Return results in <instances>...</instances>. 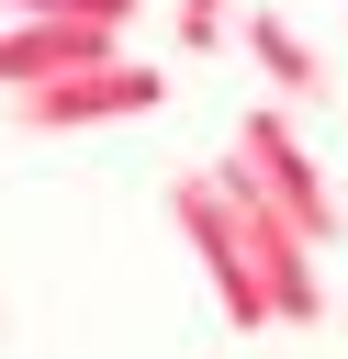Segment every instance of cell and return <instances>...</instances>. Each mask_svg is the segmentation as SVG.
Returning a JSON list of instances; mask_svg holds the SVG:
<instances>
[{
    "mask_svg": "<svg viewBox=\"0 0 348 359\" xmlns=\"http://www.w3.org/2000/svg\"><path fill=\"white\" fill-rule=\"evenodd\" d=\"M146 0H0V22H123L135 34Z\"/></svg>",
    "mask_w": 348,
    "mask_h": 359,
    "instance_id": "6",
    "label": "cell"
},
{
    "mask_svg": "<svg viewBox=\"0 0 348 359\" xmlns=\"http://www.w3.org/2000/svg\"><path fill=\"white\" fill-rule=\"evenodd\" d=\"M168 34H180V56H213V45L236 34V0H180V11H168Z\"/></svg>",
    "mask_w": 348,
    "mask_h": 359,
    "instance_id": "7",
    "label": "cell"
},
{
    "mask_svg": "<svg viewBox=\"0 0 348 359\" xmlns=\"http://www.w3.org/2000/svg\"><path fill=\"white\" fill-rule=\"evenodd\" d=\"M168 101V67H146L135 45L123 56H101V67H67V79H45V90H11L0 112H11V135H79V123H135V112H157Z\"/></svg>",
    "mask_w": 348,
    "mask_h": 359,
    "instance_id": "2",
    "label": "cell"
},
{
    "mask_svg": "<svg viewBox=\"0 0 348 359\" xmlns=\"http://www.w3.org/2000/svg\"><path fill=\"white\" fill-rule=\"evenodd\" d=\"M168 224L202 247V269H213V303L236 314V337L281 325V303H269V269H258V236H247V213L225 202V180H213V168H180V180H168Z\"/></svg>",
    "mask_w": 348,
    "mask_h": 359,
    "instance_id": "1",
    "label": "cell"
},
{
    "mask_svg": "<svg viewBox=\"0 0 348 359\" xmlns=\"http://www.w3.org/2000/svg\"><path fill=\"white\" fill-rule=\"evenodd\" d=\"M247 56H258V79H269V90H292V101H314V90H326V56H314L281 11H247Z\"/></svg>",
    "mask_w": 348,
    "mask_h": 359,
    "instance_id": "5",
    "label": "cell"
},
{
    "mask_svg": "<svg viewBox=\"0 0 348 359\" xmlns=\"http://www.w3.org/2000/svg\"><path fill=\"white\" fill-rule=\"evenodd\" d=\"M123 45H135L123 22H0V90H45V79L101 67V56H123Z\"/></svg>",
    "mask_w": 348,
    "mask_h": 359,
    "instance_id": "4",
    "label": "cell"
},
{
    "mask_svg": "<svg viewBox=\"0 0 348 359\" xmlns=\"http://www.w3.org/2000/svg\"><path fill=\"white\" fill-rule=\"evenodd\" d=\"M236 157L258 168V191H269V202H281V213H292V224H303L314 247H337V236H348V213H337L326 168L303 157V135H292L281 112H236Z\"/></svg>",
    "mask_w": 348,
    "mask_h": 359,
    "instance_id": "3",
    "label": "cell"
}]
</instances>
